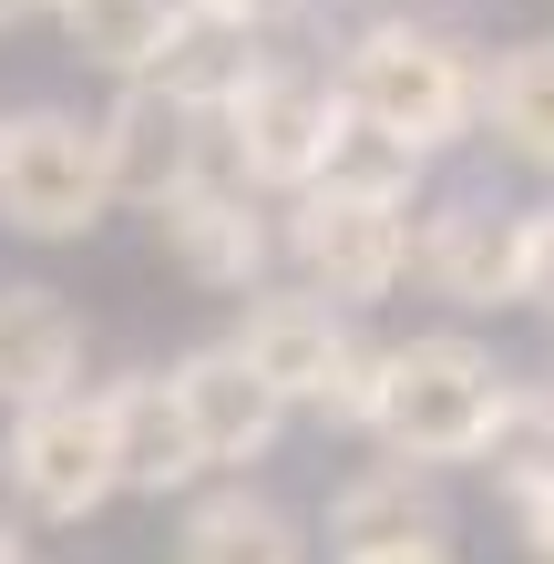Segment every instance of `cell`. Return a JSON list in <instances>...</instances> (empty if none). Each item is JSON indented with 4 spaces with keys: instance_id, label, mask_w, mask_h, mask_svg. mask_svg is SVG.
<instances>
[{
    "instance_id": "cell-1",
    "label": "cell",
    "mask_w": 554,
    "mask_h": 564,
    "mask_svg": "<svg viewBox=\"0 0 554 564\" xmlns=\"http://www.w3.org/2000/svg\"><path fill=\"white\" fill-rule=\"evenodd\" d=\"M503 411V370H493V349H472V339H401L380 359V411H370V442H390V462H472L482 452V431H493Z\"/></svg>"
},
{
    "instance_id": "cell-2",
    "label": "cell",
    "mask_w": 554,
    "mask_h": 564,
    "mask_svg": "<svg viewBox=\"0 0 554 564\" xmlns=\"http://www.w3.org/2000/svg\"><path fill=\"white\" fill-rule=\"evenodd\" d=\"M339 104L370 113V123H390V134L421 144V154H442V144L482 113V73L463 62V42H452V31L380 21V31H360V42H349V62H339Z\"/></svg>"
},
{
    "instance_id": "cell-3",
    "label": "cell",
    "mask_w": 554,
    "mask_h": 564,
    "mask_svg": "<svg viewBox=\"0 0 554 564\" xmlns=\"http://www.w3.org/2000/svg\"><path fill=\"white\" fill-rule=\"evenodd\" d=\"M113 206V164H104V123L31 104L0 123V226L21 237H93Z\"/></svg>"
},
{
    "instance_id": "cell-4",
    "label": "cell",
    "mask_w": 554,
    "mask_h": 564,
    "mask_svg": "<svg viewBox=\"0 0 554 564\" xmlns=\"http://www.w3.org/2000/svg\"><path fill=\"white\" fill-rule=\"evenodd\" d=\"M11 492L21 513L42 523H93L113 503V421L104 401H83V390H52V401L11 411Z\"/></svg>"
},
{
    "instance_id": "cell-5",
    "label": "cell",
    "mask_w": 554,
    "mask_h": 564,
    "mask_svg": "<svg viewBox=\"0 0 554 564\" xmlns=\"http://www.w3.org/2000/svg\"><path fill=\"white\" fill-rule=\"evenodd\" d=\"M287 247H298V268H308V288L329 297V308H370V297H390V288H401V268H411V206L308 185Z\"/></svg>"
},
{
    "instance_id": "cell-6",
    "label": "cell",
    "mask_w": 554,
    "mask_h": 564,
    "mask_svg": "<svg viewBox=\"0 0 554 564\" xmlns=\"http://www.w3.org/2000/svg\"><path fill=\"white\" fill-rule=\"evenodd\" d=\"M165 380H175V401H185V421H195V452H206V473H247V462H268V452H278L287 401L247 370V349H237V339L185 349Z\"/></svg>"
},
{
    "instance_id": "cell-7",
    "label": "cell",
    "mask_w": 554,
    "mask_h": 564,
    "mask_svg": "<svg viewBox=\"0 0 554 564\" xmlns=\"http://www.w3.org/2000/svg\"><path fill=\"white\" fill-rule=\"evenodd\" d=\"M329 113H339V93L318 83V73H278V62H268V73L226 104V144H237L247 185H287V195H298V185L318 175Z\"/></svg>"
},
{
    "instance_id": "cell-8",
    "label": "cell",
    "mask_w": 554,
    "mask_h": 564,
    "mask_svg": "<svg viewBox=\"0 0 554 564\" xmlns=\"http://www.w3.org/2000/svg\"><path fill=\"white\" fill-rule=\"evenodd\" d=\"M349 339H360V328H349V318H339L318 288H308V297H257V308H247V328H237L247 370L268 380L287 411H298V401H308V411L329 401V380H339Z\"/></svg>"
},
{
    "instance_id": "cell-9",
    "label": "cell",
    "mask_w": 554,
    "mask_h": 564,
    "mask_svg": "<svg viewBox=\"0 0 554 564\" xmlns=\"http://www.w3.org/2000/svg\"><path fill=\"white\" fill-rule=\"evenodd\" d=\"M421 278H432L452 308H503L513 297V257H524V216L493 206V195H452V206L421 226Z\"/></svg>"
},
{
    "instance_id": "cell-10",
    "label": "cell",
    "mask_w": 554,
    "mask_h": 564,
    "mask_svg": "<svg viewBox=\"0 0 554 564\" xmlns=\"http://www.w3.org/2000/svg\"><path fill=\"white\" fill-rule=\"evenodd\" d=\"M104 421H113V482L123 492H185L206 482V452H195V421L175 401L165 370H134L104 390Z\"/></svg>"
},
{
    "instance_id": "cell-11",
    "label": "cell",
    "mask_w": 554,
    "mask_h": 564,
    "mask_svg": "<svg viewBox=\"0 0 554 564\" xmlns=\"http://www.w3.org/2000/svg\"><path fill=\"white\" fill-rule=\"evenodd\" d=\"M329 544L349 554H401V544H452V503L432 482V462H380L329 503Z\"/></svg>"
},
{
    "instance_id": "cell-12",
    "label": "cell",
    "mask_w": 554,
    "mask_h": 564,
    "mask_svg": "<svg viewBox=\"0 0 554 564\" xmlns=\"http://www.w3.org/2000/svg\"><path fill=\"white\" fill-rule=\"evenodd\" d=\"M257 73H268V52H257V21L206 11V0H185V21L165 31V52L144 62V83H154V93H175V104H195V113H226Z\"/></svg>"
},
{
    "instance_id": "cell-13",
    "label": "cell",
    "mask_w": 554,
    "mask_h": 564,
    "mask_svg": "<svg viewBox=\"0 0 554 564\" xmlns=\"http://www.w3.org/2000/svg\"><path fill=\"white\" fill-rule=\"evenodd\" d=\"M154 226H165L175 268L206 278V288H257L268 278V226L247 216V185H185L154 206Z\"/></svg>"
},
{
    "instance_id": "cell-14",
    "label": "cell",
    "mask_w": 554,
    "mask_h": 564,
    "mask_svg": "<svg viewBox=\"0 0 554 564\" xmlns=\"http://www.w3.org/2000/svg\"><path fill=\"white\" fill-rule=\"evenodd\" d=\"M73 370H83V318L52 288H0V401L31 411L73 390Z\"/></svg>"
},
{
    "instance_id": "cell-15",
    "label": "cell",
    "mask_w": 554,
    "mask_h": 564,
    "mask_svg": "<svg viewBox=\"0 0 554 564\" xmlns=\"http://www.w3.org/2000/svg\"><path fill=\"white\" fill-rule=\"evenodd\" d=\"M175 564H308V544H298V513H287V503L226 482V492H206V503L185 513Z\"/></svg>"
},
{
    "instance_id": "cell-16",
    "label": "cell",
    "mask_w": 554,
    "mask_h": 564,
    "mask_svg": "<svg viewBox=\"0 0 554 564\" xmlns=\"http://www.w3.org/2000/svg\"><path fill=\"white\" fill-rule=\"evenodd\" d=\"M421 164H432L421 144H401L390 123H370V113H349V104H339L308 185H329V195H380V206H411V195H421ZM308 185H298V195H308Z\"/></svg>"
},
{
    "instance_id": "cell-17",
    "label": "cell",
    "mask_w": 554,
    "mask_h": 564,
    "mask_svg": "<svg viewBox=\"0 0 554 564\" xmlns=\"http://www.w3.org/2000/svg\"><path fill=\"white\" fill-rule=\"evenodd\" d=\"M482 473H493V492H513L524 513H544L554 503V390H513L503 380V411H493V431H482Z\"/></svg>"
},
{
    "instance_id": "cell-18",
    "label": "cell",
    "mask_w": 554,
    "mask_h": 564,
    "mask_svg": "<svg viewBox=\"0 0 554 564\" xmlns=\"http://www.w3.org/2000/svg\"><path fill=\"white\" fill-rule=\"evenodd\" d=\"M175 21H185V0H62L73 52L93 62V73H123V83H144V62L165 52Z\"/></svg>"
},
{
    "instance_id": "cell-19",
    "label": "cell",
    "mask_w": 554,
    "mask_h": 564,
    "mask_svg": "<svg viewBox=\"0 0 554 564\" xmlns=\"http://www.w3.org/2000/svg\"><path fill=\"white\" fill-rule=\"evenodd\" d=\"M482 113H493L503 154H524L554 175V42H524L493 62V83H482Z\"/></svg>"
},
{
    "instance_id": "cell-20",
    "label": "cell",
    "mask_w": 554,
    "mask_h": 564,
    "mask_svg": "<svg viewBox=\"0 0 554 564\" xmlns=\"http://www.w3.org/2000/svg\"><path fill=\"white\" fill-rule=\"evenodd\" d=\"M380 359H390V349L349 339V359H339V380H329V401H318V421H339V431H370V411H380Z\"/></svg>"
},
{
    "instance_id": "cell-21",
    "label": "cell",
    "mask_w": 554,
    "mask_h": 564,
    "mask_svg": "<svg viewBox=\"0 0 554 564\" xmlns=\"http://www.w3.org/2000/svg\"><path fill=\"white\" fill-rule=\"evenodd\" d=\"M513 297L554 318V206H534V216H524V257H513Z\"/></svg>"
},
{
    "instance_id": "cell-22",
    "label": "cell",
    "mask_w": 554,
    "mask_h": 564,
    "mask_svg": "<svg viewBox=\"0 0 554 564\" xmlns=\"http://www.w3.org/2000/svg\"><path fill=\"white\" fill-rule=\"evenodd\" d=\"M349 564H452V544H401V554H349Z\"/></svg>"
},
{
    "instance_id": "cell-23",
    "label": "cell",
    "mask_w": 554,
    "mask_h": 564,
    "mask_svg": "<svg viewBox=\"0 0 554 564\" xmlns=\"http://www.w3.org/2000/svg\"><path fill=\"white\" fill-rule=\"evenodd\" d=\"M206 11H237V21H268V11H287V0H206Z\"/></svg>"
},
{
    "instance_id": "cell-24",
    "label": "cell",
    "mask_w": 554,
    "mask_h": 564,
    "mask_svg": "<svg viewBox=\"0 0 554 564\" xmlns=\"http://www.w3.org/2000/svg\"><path fill=\"white\" fill-rule=\"evenodd\" d=\"M534 534H544V564H554V503H544V513H534Z\"/></svg>"
},
{
    "instance_id": "cell-25",
    "label": "cell",
    "mask_w": 554,
    "mask_h": 564,
    "mask_svg": "<svg viewBox=\"0 0 554 564\" xmlns=\"http://www.w3.org/2000/svg\"><path fill=\"white\" fill-rule=\"evenodd\" d=\"M0 564H21V534H11V523H0Z\"/></svg>"
},
{
    "instance_id": "cell-26",
    "label": "cell",
    "mask_w": 554,
    "mask_h": 564,
    "mask_svg": "<svg viewBox=\"0 0 554 564\" xmlns=\"http://www.w3.org/2000/svg\"><path fill=\"white\" fill-rule=\"evenodd\" d=\"M11 11H21V0H0V21H11Z\"/></svg>"
},
{
    "instance_id": "cell-27",
    "label": "cell",
    "mask_w": 554,
    "mask_h": 564,
    "mask_svg": "<svg viewBox=\"0 0 554 564\" xmlns=\"http://www.w3.org/2000/svg\"><path fill=\"white\" fill-rule=\"evenodd\" d=\"M21 11H31V0H21ZM42 11H62V0H42Z\"/></svg>"
}]
</instances>
